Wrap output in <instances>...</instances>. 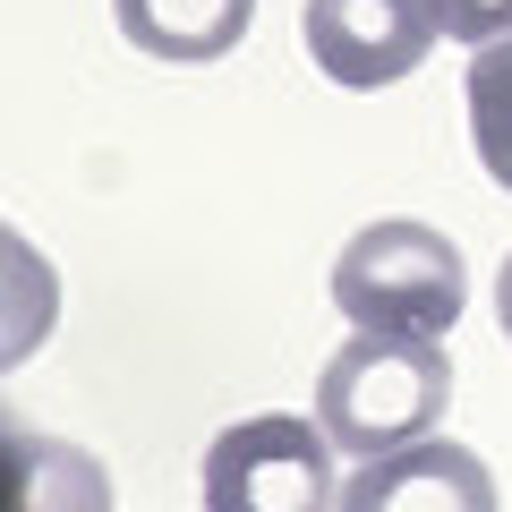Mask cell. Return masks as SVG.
<instances>
[{
    "instance_id": "cell-7",
    "label": "cell",
    "mask_w": 512,
    "mask_h": 512,
    "mask_svg": "<svg viewBox=\"0 0 512 512\" xmlns=\"http://www.w3.org/2000/svg\"><path fill=\"white\" fill-rule=\"evenodd\" d=\"M461 94H470V146L487 163V180L512 188V35H495V43L470 52Z\"/></svg>"
},
{
    "instance_id": "cell-1",
    "label": "cell",
    "mask_w": 512,
    "mask_h": 512,
    "mask_svg": "<svg viewBox=\"0 0 512 512\" xmlns=\"http://www.w3.org/2000/svg\"><path fill=\"white\" fill-rule=\"evenodd\" d=\"M444 402H453V367H444V350L419 342V333L350 325V342L333 350L325 376H316V419H325V436L342 444V453H359V461L436 436Z\"/></svg>"
},
{
    "instance_id": "cell-5",
    "label": "cell",
    "mask_w": 512,
    "mask_h": 512,
    "mask_svg": "<svg viewBox=\"0 0 512 512\" xmlns=\"http://www.w3.org/2000/svg\"><path fill=\"white\" fill-rule=\"evenodd\" d=\"M402 504H461V512H487L495 504V478L478 470L461 444H402V453H376L359 461V478H342V512H402Z\"/></svg>"
},
{
    "instance_id": "cell-3",
    "label": "cell",
    "mask_w": 512,
    "mask_h": 512,
    "mask_svg": "<svg viewBox=\"0 0 512 512\" xmlns=\"http://www.w3.org/2000/svg\"><path fill=\"white\" fill-rule=\"evenodd\" d=\"M342 444L325 436V419H239L214 436L205 453V504L214 512H325L342 504V478H333Z\"/></svg>"
},
{
    "instance_id": "cell-9",
    "label": "cell",
    "mask_w": 512,
    "mask_h": 512,
    "mask_svg": "<svg viewBox=\"0 0 512 512\" xmlns=\"http://www.w3.org/2000/svg\"><path fill=\"white\" fill-rule=\"evenodd\" d=\"M495 325H504V342H512V256H504V274H495Z\"/></svg>"
},
{
    "instance_id": "cell-6",
    "label": "cell",
    "mask_w": 512,
    "mask_h": 512,
    "mask_svg": "<svg viewBox=\"0 0 512 512\" xmlns=\"http://www.w3.org/2000/svg\"><path fill=\"white\" fill-rule=\"evenodd\" d=\"M111 18L146 60L197 69V60L239 52V35L256 26V0H111Z\"/></svg>"
},
{
    "instance_id": "cell-2",
    "label": "cell",
    "mask_w": 512,
    "mask_h": 512,
    "mask_svg": "<svg viewBox=\"0 0 512 512\" xmlns=\"http://www.w3.org/2000/svg\"><path fill=\"white\" fill-rule=\"evenodd\" d=\"M333 308L367 333H419L444 342L470 308V265L427 222H367L333 256Z\"/></svg>"
},
{
    "instance_id": "cell-8",
    "label": "cell",
    "mask_w": 512,
    "mask_h": 512,
    "mask_svg": "<svg viewBox=\"0 0 512 512\" xmlns=\"http://www.w3.org/2000/svg\"><path fill=\"white\" fill-rule=\"evenodd\" d=\"M444 9V35L453 43H495V35H512V0H436Z\"/></svg>"
},
{
    "instance_id": "cell-4",
    "label": "cell",
    "mask_w": 512,
    "mask_h": 512,
    "mask_svg": "<svg viewBox=\"0 0 512 512\" xmlns=\"http://www.w3.org/2000/svg\"><path fill=\"white\" fill-rule=\"evenodd\" d=\"M299 35H308V60L350 94L402 86L444 35L436 0H308L299 9Z\"/></svg>"
}]
</instances>
